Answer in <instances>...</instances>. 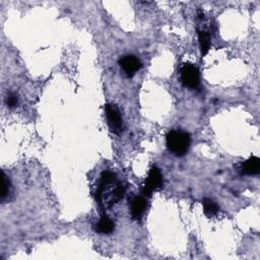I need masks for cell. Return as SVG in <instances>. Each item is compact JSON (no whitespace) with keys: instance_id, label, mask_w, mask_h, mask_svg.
<instances>
[{"instance_id":"6da1fadb","label":"cell","mask_w":260,"mask_h":260,"mask_svg":"<svg viewBox=\"0 0 260 260\" xmlns=\"http://www.w3.org/2000/svg\"><path fill=\"white\" fill-rule=\"evenodd\" d=\"M125 187L111 171H104L96 192V199L102 210H108L123 198Z\"/></svg>"},{"instance_id":"7a4b0ae2","label":"cell","mask_w":260,"mask_h":260,"mask_svg":"<svg viewBox=\"0 0 260 260\" xmlns=\"http://www.w3.org/2000/svg\"><path fill=\"white\" fill-rule=\"evenodd\" d=\"M166 138L168 149L177 157H182L187 153L191 144V136L188 132L172 130L167 134Z\"/></svg>"},{"instance_id":"3957f363","label":"cell","mask_w":260,"mask_h":260,"mask_svg":"<svg viewBox=\"0 0 260 260\" xmlns=\"http://www.w3.org/2000/svg\"><path fill=\"white\" fill-rule=\"evenodd\" d=\"M105 112L111 132L117 135L121 134L124 130V123L118 107L114 104H107L105 106Z\"/></svg>"},{"instance_id":"277c9868","label":"cell","mask_w":260,"mask_h":260,"mask_svg":"<svg viewBox=\"0 0 260 260\" xmlns=\"http://www.w3.org/2000/svg\"><path fill=\"white\" fill-rule=\"evenodd\" d=\"M162 187H163V175L159 168L152 167L149 170L147 178L145 179L142 192L145 196H150L154 191L161 189Z\"/></svg>"},{"instance_id":"5b68a950","label":"cell","mask_w":260,"mask_h":260,"mask_svg":"<svg viewBox=\"0 0 260 260\" xmlns=\"http://www.w3.org/2000/svg\"><path fill=\"white\" fill-rule=\"evenodd\" d=\"M181 82L188 89H197L199 86V71L191 63H185L181 68Z\"/></svg>"},{"instance_id":"8992f818","label":"cell","mask_w":260,"mask_h":260,"mask_svg":"<svg viewBox=\"0 0 260 260\" xmlns=\"http://www.w3.org/2000/svg\"><path fill=\"white\" fill-rule=\"evenodd\" d=\"M119 64L128 77L133 76L141 68V62L133 55L123 56L119 60Z\"/></svg>"},{"instance_id":"52a82bcc","label":"cell","mask_w":260,"mask_h":260,"mask_svg":"<svg viewBox=\"0 0 260 260\" xmlns=\"http://www.w3.org/2000/svg\"><path fill=\"white\" fill-rule=\"evenodd\" d=\"M146 209V200L144 197L136 196L131 200L130 203V212H131V217L134 221H139Z\"/></svg>"},{"instance_id":"ba28073f","label":"cell","mask_w":260,"mask_h":260,"mask_svg":"<svg viewBox=\"0 0 260 260\" xmlns=\"http://www.w3.org/2000/svg\"><path fill=\"white\" fill-rule=\"evenodd\" d=\"M241 171H242L243 174L249 175V176L259 174V172H260V159L257 158V157L249 158L246 162L243 163Z\"/></svg>"},{"instance_id":"9c48e42d","label":"cell","mask_w":260,"mask_h":260,"mask_svg":"<svg viewBox=\"0 0 260 260\" xmlns=\"http://www.w3.org/2000/svg\"><path fill=\"white\" fill-rule=\"evenodd\" d=\"M96 231L100 234H111L114 231L115 225L113 221L106 215H104L96 225Z\"/></svg>"},{"instance_id":"30bf717a","label":"cell","mask_w":260,"mask_h":260,"mask_svg":"<svg viewBox=\"0 0 260 260\" xmlns=\"http://www.w3.org/2000/svg\"><path fill=\"white\" fill-rule=\"evenodd\" d=\"M202 205H203V213L207 218H212L220 212L219 205L211 198H204L202 200Z\"/></svg>"},{"instance_id":"8fae6325","label":"cell","mask_w":260,"mask_h":260,"mask_svg":"<svg viewBox=\"0 0 260 260\" xmlns=\"http://www.w3.org/2000/svg\"><path fill=\"white\" fill-rule=\"evenodd\" d=\"M198 42H199V48L201 52V56L204 57L211 47V38L210 35L204 31H198Z\"/></svg>"},{"instance_id":"7c38bea8","label":"cell","mask_w":260,"mask_h":260,"mask_svg":"<svg viewBox=\"0 0 260 260\" xmlns=\"http://www.w3.org/2000/svg\"><path fill=\"white\" fill-rule=\"evenodd\" d=\"M10 191V180L2 172V190H1V200L3 201L9 194Z\"/></svg>"},{"instance_id":"4fadbf2b","label":"cell","mask_w":260,"mask_h":260,"mask_svg":"<svg viewBox=\"0 0 260 260\" xmlns=\"http://www.w3.org/2000/svg\"><path fill=\"white\" fill-rule=\"evenodd\" d=\"M5 102H6V105L8 108H14L17 106V104H18V98L14 93H9L6 97Z\"/></svg>"}]
</instances>
